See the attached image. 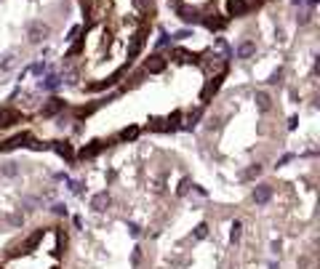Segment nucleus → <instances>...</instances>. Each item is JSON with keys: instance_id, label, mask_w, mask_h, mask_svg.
<instances>
[{"instance_id": "obj_1", "label": "nucleus", "mask_w": 320, "mask_h": 269, "mask_svg": "<svg viewBox=\"0 0 320 269\" xmlns=\"http://www.w3.org/2000/svg\"><path fill=\"white\" fill-rule=\"evenodd\" d=\"M48 35H51V30H48V24H43V21H30V24H27V38H30V43L38 45Z\"/></svg>"}, {"instance_id": "obj_2", "label": "nucleus", "mask_w": 320, "mask_h": 269, "mask_svg": "<svg viewBox=\"0 0 320 269\" xmlns=\"http://www.w3.org/2000/svg\"><path fill=\"white\" fill-rule=\"evenodd\" d=\"M144 43H147V27H141V30L136 32L134 38H131V45H128V64H131V61H134L139 54H141Z\"/></svg>"}, {"instance_id": "obj_3", "label": "nucleus", "mask_w": 320, "mask_h": 269, "mask_svg": "<svg viewBox=\"0 0 320 269\" xmlns=\"http://www.w3.org/2000/svg\"><path fill=\"white\" fill-rule=\"evenodd\" d=\"M128 67H131V64L120 67V70L115 72V75H110L107 80H101V83H88L85 88H88V91H104V88H112V85H118V83H120V77H123L125 72H128Z\"/></svg>"}, {"instance_id": "obj_4", "label": "nucleus", "mask_w": 320, "mask_h": 269, "mask_svg": "<svg viewBox=\"0 0 320 269\" xmlns=\"http://www.w3.org/2000/svg\"><path fill=\"white\" fill-rule=\"evenodd\" d=\"M21 112L14 110V107H0V128H11V125L21 123Z\"/></svg>"}, {"instance_id": "obj_5", "label": "nucleus", "mask_w": 320, "mask_h": 269, "mask_svg": "<svg viewBox=\"0 0 320 269\" xmlns=\"http://www.w3.org/2000/svg\"><path fill=\"white\" fill-rule=\"evenodd\" d=\"M176 14H179V19L184 21V24H198L203 16H200V11L198 8H190V5H176Z\"/></svg>"}, {"instance_id": "obj_6", "label": "nucleus", "mask_w": 320, "mask_h": 269, "mask_svg": "<svg viewBox=\"0 0 320 269\" xmlns=\"http://www.w3.org/2000/svg\"><path fill=\"white\" fill-rule=\"evenodd\" d=\"M251 0H227V14L230 16H245L251 11Z\"/></svg>"}, {"instance_id": "obj_7", "label": "nucleus", "mask_w": 320, "mask_h": 269, "mask_svg": "<svg viewBox=\"0 0 320 269\" xmlns=\"http://www.w3.org/2000/svg\"><path fill=\"white\" fill-rule=\"evenodd\" d=\"M165 70V59L160 54H152L150 59L144 61V72H150V75H158V72Z\"/></svg>"}, {"instance_id": "obj_8", "label": "nucleus", "mask_w": 320, "mask_h": 269, "mask_svg": "<svg viewBox=\"0 0 320 269\" xmlns=\"http://www.w3.org/2000/svg\"><path fill=\"white\" fill-rule=\"evenodd\" d=\"M61 110H64V101H61V99H56V96H54V99H48V101L43 104L40 115H43V117H54V115H59Z\"/></svg>"}, {"instance_id": "obj_9", "label": "nucleus", "mask_w": 320, "mask_h": 269, "mask_svg": "<svg viewBox=\"0 0 320 269\" xmlns=\"http://www.w3.org/2000/svg\"><path fill=\"white\" fill-rule=\"evenodd\" d=\"M224 72H227V70H224ZM224 72H219V75H216V77H211V83H208V85H205V88H203V96H200V99H203V104H205V101H208L211 96L216 94V91L221 88V80H224Z\"/></svg>"}, {"instance_id": "obj_10", "label": "nucleus", "mask_w": 320, "mask_h": 269, "mask_svg": "<svg viewBox=\"0 0 320 269\" xmlns=\"http://www.w3.org/2000/svg\"><path fill=\"white\" fill-rule=\"evenodd\" d=\"M54 152L59 154V157H64L67 163H72V160H75V150H72L70 141H54Z\"/></svg>"}, {"instance_id": "obj_11", "label": "nucleus", "mask_w": 320, "mask_h": 269, "mask_svg": "<svg viewBox=\"0 0 320 269\" xmlns=\"http://www.w3.org/2000/svg\"><path fill=\"white\" fill-rule=\"evenodd\" d=\"M270 197H272V187H270V184H259V187L254 190V203H256V205L270 203Z\"/></svg>"}, {"instance_id": "obj_12", "label": "nucleus", "mask_w": 320, "mask_h": 269, "mask_svg": "<svg viewBox=\"0 0 320 269\" xmlns=\"http://www.w3.org/2000/svg\"><path fill=\"white\" fill-rule=\"evenodd\" d=\"M107 144H110V141H91L88 147H83V150H80V157H83V160H88V157H96V154H99L101 150H104Z\"/></svg>"}, {"instance_id": "obj_13", "label": "nucleus", "mask_w": 320, "mask_h": 269, "mask_svg": "<svg viewBox=\"0 0 320 269\" xmlns=\"http://www.w3.org/2000/svg\"><path fill=\"white\" fill-rule=\"evenodd\" d=\"M200 21H203V24L208 27V30H224V27H227V19H224V16H219V14L203 16V19H200Z\"/></svg>"}, {"instance_id": "obj_14", "label": "nucleus", "mask_w": 320, "mask_h": 269, "mask_svg": "<svg viewBox=\"0 0 320 269\" xmlns=\"http://www.w3.org/2000/svg\"><path fill=\"white\" fill-rule=\"evenodd\" d=\"M91 208L99 211V213H101V211H107V208H110V194H107V192L94 194V197H91Z\"/></svg>"}, {"instance_id": "obj_15", "label": "nucleus", "mask_w": 320, "mask_h": 269, "mask_svg": "<svg viewBox=\"0 0 320 269\" xmlns=\"http://www.w3.org/2000/svg\"><path fill=\"white\" fill-rule=\"evenodd\" d=\"M32 139V136L30 134H19V136H14V139H8V141H3V144H0V150H16V147H21V144H24V141H30Z\"/></svg>"}, {"instance_id": "obj_16", "label": "nucleus", "mask_w": 320, "mask_h": 269, "mask_svg": "<svg viewBox=\"0 0 320 269\" xmlns=\"http://www.w3.org/2000/svg\"><path fill=\"white\" fill-rule=\"evenodd\" d=\"M171 56H176L179 61H192V64H198V61H200L198 54H190V51H184V48H174V51H171Z\"/></svg>"}, {"instance_id": "obj_17", "label": "nucleus", "mask_w": 320, "mask_h": 269, "mask_svg": "<svg viewBox=\"0 0 320 269\" xmlns=\"http://www.w3.org/2000/svg\"><path fill=\"white\" fill-rule=\"evenodd\" d=\"M59 85H61V77L59 75H48L45 80H40V83H38V88L40 91H54V88H59Z\"/></svg>"}, {"instance_id": "obj_18", "label": "nucleus", "mask_w": 320, "mask_h": 269, "mask_svg": "<svg viewBox=\"0 0 320 269\" xmlns=\"http://www.w3.org/2000/svg\"><path fill=\"white\" fill-rule=\"evenodd\" d=\"M254 51H256V45L251 43V40H245V43L238 45V59H251V56H254Z\"/></svg>"}, {"instance_id": "obj_19", "label": "nucleus", "mask_w": 320, "mask_h": 269, "mask_svg": "<svg viewBox=\"0 0 320 269\" xmlns=\"http://www.w3.org/2000/svg\"><path fill=\"white\" fill-rule=\"evenodd\" d=\"M256 107H259L261 112H267V110L272 107V99L264 94V91H256Z\"/></svg>"}, {"instance_id": "obj_20", "label": "nucleus", "mask_w": 320, "mask_h": 269, "mask_svg": "<svg viewBox=\"0 0 320 269\" xmlns=\"http://www.w3.org/2000/svg\"><path fill=\"white\" fill-rule=\"evenodd\" d=\"M43 234H45V230H38L35 234H30V237H27V243H24V250H32V248H35L40 240H43Z\"/></svg>"}, {"instance_id": "obj_21", "label": "nucleus", "mask_w": 320, "mask_h": 269, "mask_svg": "<svg viewBox=\"0 0 320 269\" xmlns=\"http://www.w3.org/2000/svg\"><path fill=\"white\" fill-rule=\"evenodd\" d=\"M150 131H174V125L168 123V120H150Z\"/></svg>"}, {"instance_id": "obj_22", "label": "nucleus", "mask_w": 320, "mask_h": 269, "mask_svg": "<svg viewBox=\"0 0 320 269\" xmlns=\"http://www.w3.org/2000/svg\"><path fill=\"white\" fill-rule=\"evenodd\" d=\"M136 136H139V128H136V125H131V128H123V131H120V141H134Z\"/></svg>"}, {"instance_id": "obj_23", "label": "nucleus", "mask_w": 320, "mask_h": 269, "mask_svg": "<svg viewBox=\"0 0 320 269\" xmlns=\"http://www.w3.org/2000/svg\"><path fill=\"white\" fill-rule=\"evenodd\" d=\"M16 61H19V59H16L14 54H8V56H5L3 61H0V72H11V70H14V67H16Z\"/></svg>"}, {"instance_id": "obj_24", "label": "nucleus", "mask_w": 320, "mask_h": 269, "mask_svg": "<svg viewBox=\"0 0 320 269\" xmlns=\"http://www.w3.org/2000/svg\"><path fill=\"white\" fill-rule=\"evenodd\" d=\"M240 234H243V224H240V221H232V227H230V240H232V243H238Z\"/></svg>"}, {"instance_id": "obj_25", "label": "nucleus", "mask_w": 320, "mask_h": 269, "mask_svg": "<svg viewBox=\"0 0 320 269\" xmlns=\"http://www.w3.org/2000/svg\"><path fill=\"white\" fill-rule=\"evenodd\" d=\"M0 171H3V176H16V173H19L16 163H3V168H0Z\"/></svg>"}, {"instance_id": "obj_26", "label": "nucleus", "mask_w": 320, "mask_h": 269, "mask_svg": "<svg viewBox=\"0 0 320 269\" xmlns=\"http://www.w3.org/2000/svg\"><path fill=\"white\" fill-rule=\"evenodd\" d=\"M259 173H261V165H251V168L243 173V179H256Z\"/></svg>"}, {"instance_id": "obj_27", "label": "nucleus", "mask_w": 320, "mask_h": 269, "mask_svg": "<svg viewBox=\"0 0 320 269\" xmlns=\"http://www.w3.org/2000/svg\"><path fill=\"white\" fill-rule=\"evenodd\" d=\"M139 11H152V0H134Z\"/></svg>"}, {"instance_id": "obj_28", "label": "nucleus", "mask_w": 320, "mask_h": 269, "mask_svg": "<svg viewBox=\"0 0 320 269\" xmlns=\"http://www.w3.org/2000/svg\"><path fill=\"white\" fill-rule=\"evenodd\" d=\"M94 110H96V104H91V107H80V110L75 112V115H78V117H88Z\"/></svg>"}, {"instance_id": "obj_29", "label": "nucleus", "mask_w": 320, "mask_h": 269, "mask_svg": "<svg viewBox=\"0 0 320 269\" xmlns=\"http://www.w3.org/2000/svg\"><path fill=\"white\" fill-rule=\"evenodd\" d=\"M205 234H208V224H198V230H195V237H198V240H203Z\"/></svg>"}, {"instance_id": "obj_30", "label": "nucleus", "mask_w": 320, "mask_h": 269, "mask_svg": "<svg viewBox=\"0 0 320 269\" xmlns=\"http://www.w3.org/2000/svg\"><path fill=\"white\" fill-rule=\"evenodd\" d=\"M190 184H192V181H190V179H184V181H181V187L176 190V194H179V197H181V194H187V190H190Z\"/></svg>"}, {"instance_id": "obj_31", "label": "nucleus", "mask_w": 320, "mask_h": 269, "mask_svg": "<svg viewBox=\"0 0 320 269\" xmlns=\"http://www.w3.org/2000/svg\"><path fill=\"white\" fill-rule=\"evenodd\" d=\"M80 51H83V40H78V43L70 48V54H67V56H75V54H80Z\"/></svg>"}, {"instance_id": "obj_32", "label": "nucleus", "mask_w": 320, "mask_h": 269, "mask_svg": "<svg viewBox=\"0 0 320 269\" xmlns=\"http://www.w3.org/2000/svg\"><path fill=\"white\" fill-rule=\"evenodd\" d=\"M45 70H48V64H43V61H40V64H35V67H32V72H35V75H43Z\"/></svg>"}, {"instance_id": "obj_33", "label": "nucleus", "mask_w": 320, "mask_h": 269, "mask_svg": "<svg viewBox=\"0 0 320 269\" xmlns=\"http://www.w3.org/2000/svg\"><path fill=\"white\" fill-rule=\"evenodd\" d=\"M54 213H56V216H67V208H64L61 203H56V205H54Z\"/></svg>"}, {"instance_id": "obj_34", "label": "nucleus", "mask_w": 320, "mask_h": 269, "mask_svg": "<svg viewBox=\"0 0 320 269\" xmlns=\"http://www.w3.org/2000/svg\"><path fill=\"white\" fill-rule=\"evenodd\" d=\"M280 77H283V70H278V72H272V75H270V80H267V83H272V85H275L278 83V80Z\"/></svg>"}, {"instance_id": "obj_35", "label": "nucleus", "mask_w": 320, "mask_h": 269, "mask_svg": "<svg viewBox=\"0 0 320 269\" xmlns=\"http://www.w3.org/2000/svg\"><path fill=\"white\" fill-rule=\"evenodd\" d=\"M158 45H168V35H165V32H163V35H160V40H158Z\"/></svg>"}, {"instance_id": "obj_36", "label": "nucleus", "mask_w": 320, "mask_h": 269, "mask_svg": "<svg viewBox=\"0 0 320 269\" xmlns=\"http://www.w3.org/2000/svg\"><path fill=\"white\" fill-rule=\"evenodd\" d=\"M128 230H131V234L136 237V234H139V224H128Z\"/></svg>"}, {"instance_id": "obj_37", "label": "nucleus", "mask_w": 320, "mask_h": 269, "mask_svg": "<svg viewBox=\"0 0 320 269\" xmlns=\"http://www.w3.org/2000/svg\"><path fill=\"white\" fill-rule=\"evenodd\" d=\"M291 3H294V5H299V3H304V0H291Z\"/></svg>"}]
</instances>
